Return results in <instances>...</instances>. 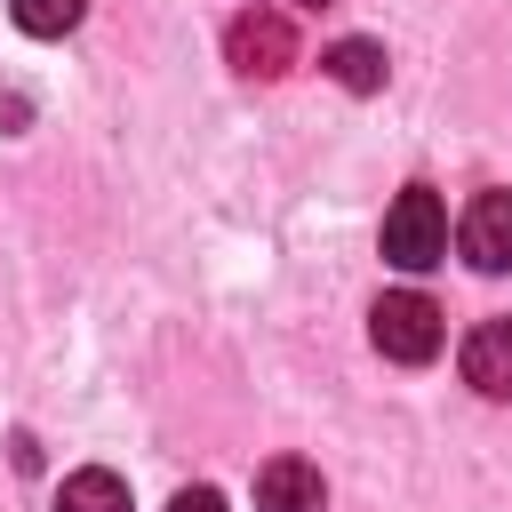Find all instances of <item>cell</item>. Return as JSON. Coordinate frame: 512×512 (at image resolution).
<instances>
[{"instance_id": "6da1fadb", "label": "cell", "mask_w": 512, "mask_h": 512, "mask_svg": "<svg viewBox=\"0 0 512 512\" xmlns=\"http://www.w3.org/2000/svg\"><path fill=\"white\" fill-rule=\"evenodd\" d=\"M440 256H448V208H440L432 184H408V192L384 208V264H400V272H432Z\"/></svg>"}, {"instance_id": "7a4b0ae2", "label": "cell", "mask_w": 512, "mask_h": 512, "mask_svg": "<svg viewBox=\"0 0 512 512\" xmlns=\"http://www.w3.org/2000/svg\"><path fill=\"white\" fill-rule=\"evenodd\" d=\"M368 336H376V352L384 360H400V368H424L432 352H440V304L432 296H416V288H392V296H376V312H368Z\"/></svg>"}, {"instance_id": "3957f363", "label": "cell", "mask_w": 512, "mask_h": 512, "mask_svg": "<svg viewBox=\"0 0 512 512\" xmlns=\"http://www.w3.org/2000/svg\"><path fill=\"white\" fill-rule=\"evenodd\" d=\"M224 56H232V72H248V80H280V72L296 64V24H288L280 8H240L232 32H224Z\"/></svg>"}, {"instance_id": "277c9868", "label": "cell", "mask_w": 512, "mask_h": 512, "mask_svg": "<svg viewBox=\"0 0 512 512\" xmlns=\"http://www.w3.org/2000/svg\"><path fill=\"white\" fill-rule=\"evenodd\" d=\"M456 248L472 272H512V192H480L456 224Z\"/></svg>"}, {"instance_id": "5b68a950", "label": "cell", "mask_w": 512, "mask_h": 512, "mask_svg": "<svg viewBox=\"0 0 512 512\" xmlns=\"http://www.w3.org/2000/svg\"><path fill=\"white\" fill-rule=\"evenodd\" d=\"M464 384L480 400H512V312L504 320H480L464 336Z\"/></svg>"}, {"instance_id": "8992f818", "label": "cell", "mask_w": 512, "mask_h": 512, "mask_svg": "<svg viewBox=\"0 0 512 512\" xmlns=\"http://www.w3.org/2000/svg\"><path fill=\"white\" fill-rule=\"evenodd\" d=\"M256 512H328V480L304 456H272L256 472Z\"/></svg>"}, {"instance_id": "52a82bcc", "label": "cell", "mask_w": 512, "mask_h": 512, "mask_svg": "<svg viewBox=\"0 0 512 512\" xmlns=\"http://www.w3.org/2000/svg\"><path fill=\"white\" fill-rule=\"evenodd\" d=\"M320 64H328V80H336V88H352V96H376V88H384V72H392L376 40H336Z\"/></svg>"}, {"instance_id": "ba28073f", "label": "cell", "mask_w": 512, "mask_h": 512, "mask_svg": "<svg viewBox=\"0 0 512 512\" xmlns=\"http://www.w3.org/2000/svg\"><path fill=\"white\" fill-rule=\"evenodd\" d=\"M56 512H128V480L104 472V464H88V472H72L56 488Z\"/></svg>"}, {"instance_id": "9c48e42d", "label": "cell", "mask_w": 512, "mask_h": 512, "mask_svg": "<svg viewBox=\"0 0 512 512\" xmlns=\"http://www.w3.org/2000/svg\"><path fill=\"white\" fill-rule=\"evenodd\" d=\"M80 8H88V0H8V16H16L32 40H64V32L80 24Z\"/></svg>"}, {"instance_id": "30bf717a", "label": "cell", "mask_w": 512, "mask_h": 512, "mask_svg": "<svg viewBox=\"0 0 512 512\" xmlns=\"http://www.w3.org/2000/svg\"><path fill=\"white\" fill-rule=\"evenodd\" d=\"M168 512H224V496H216V488H176Z\"/></svg>"}, {"instance_id": "8fae6325", "label": "cell", "mask_w": 512, "mask_h": 512, "mask_svg": "<svg viewBox=\"0 0 512 512\" xmlns=\"http://www.w3.org/2000/svg\"><path fill=\"white\" fill-rule=\"evenodd\" d=\"M304 8H328V0H304Z\"/></svg>"}]
</instances>
